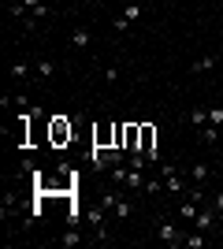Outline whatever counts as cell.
<instances>
[{"label": "cell", "mask_w": 223, "mask_h": 249, "mask_svg": "<svg viewBox=\"0 0 223 249\" xmlns=\"http://www.w3.org/2000/svg\"><path fill=\"white\" fill-rule=\"evenodd\" d=\"M216 219H220V216H216V205H212V208H201V212H197V219H193V227H197V231H208Z\"/></svg>", "instance_id": "obj_5"}, {"label": "cell", "mask_w": 223, "mask_h": 249, "mask_svg": "<svg viewBox=\"0 0 223 249\" xmlns=\"http://www.w3.org/2000/svg\"><path fill=\"white\" fill-rule=\"evenodd\" d=\"M37 74H41V78H52V74H56V63L52 60H37Z\"/></svg>", "instance_id": "obj_16"}, {"label": "cell", "mask_w": 223, "mask_h": 249, "mask_svg": "<svg viewBox=\"0 0 223 249\" xmlns=\"http://www.w3.org/2000/svg\"><path fill=\"white\" fill-rule=\"evenodd\" d=\"M26 74H30V63H11V78H15V82H22V78H26Z\"/></svg>", "instance_id": "obj_15"}, {"label": "cell", "mask_w": 223, "mask_h": 249, "mask_svg": "<svg viewBox=\"0 0 223 249\" xmlns=\"http://www.w3.org/2000/svg\"><path fill=\"white\" fill-rule=\"evenodd\" d=\"M104 82H119V67L112 63V67H104Z\"/></svg>", "instance_id": "obj_21"}, {"label": "cell", "mask_w": 223, "mask_h": 249, "mask_svg": "<svg viewBox=\"0 0 223 249\" xmlns=\"http://www.w3.org/2000/svg\"><path fill=\"white\" fill-rule=\"evenodd\" d=\"M156 238L164 242V246H182V242H186V231H182L179 223H160V227H156Z\"/></svg>", "instance_id": "obj_1"}, {"label": "cell", "mask_w": 223, "mask_h": 249, "mask_svg": "<svg viewBox=\"0 0 223 249\" xmlns=\"http://www.w3.org/2000/svg\"><path fill=\"white\" fill-rule=\"evenodd\" d=\"M208 123L223 126V104H216V108H208Z\"/></svg>", "instance_id": "obj_19"}, {"label": "cell", "mask_w": 223, "mask_h": 249, "mask_svg": "<svg viewBox=\"0 0 223 249\" xmlns=\"http://www.w3.org/2000/svg\"><path fill=\"white\" fill-rule=\"evenodd\" d=\"M164 186H168L171 194H186V186H182V178H179V171H175V175H168V178H164Z\"/></svg>", "instance_id": "obj_13"}, {"label": "cell", "mask_w": 223, "mask_h": 249, "mask_svg": "<svg viewBox=\"0 0 223 249\" xmlns=\"http://www.w3.org/2000/svg\"><path fill=\"white\" fill-rule=\"evenodd\" d=\"M212 205H216V216H220V223H223V194H216Z\"/></svg>", "instance_id": "obj_23"}, {"label": "cell", "mask_w": 223, "mask_h": 249, "mask_svg": "<svg viewBox=\"0 0 223 249\" xmlns=\"http://www.w3.org/2000/svg\"><path fill=\"white\" fill-rule=\"evenodd\" d=\"M220 167H223V153H220Z\"/></svg>", "instance_id": "obj_24"}, {"label": "cell", "mask_w": 223, "mask_h": 249, "mask_svg": "<svg viewBox=\"0 0 223 249\" xmlns=\"http://www.w3.org/2000/svg\"><path fill=\"white\" fill-rule=\"evenodd\" d=\"M208 175H212V167H208V164H193V167H190V178L197 182V186H205V182H208Z\"/></svg>", "instance_id": "obj_7"}, {"label": "cell", "mask_w": 223, "mask_h": 249, "mask_svg": "<svg viewBox=\"0 0 223 249\" xmlns=\"http://www.w3.org/2000/svg\"><path fill=\"white\" fill-rule=\"evenodd\" d=\"M93 145H101V149H112V145H116V123L93 126Z\"/></svg>", "instance_id": "obj_3"}, {"label": "cell", "mask_w": 223, "mask_h": 249, "mask_svg": "<svg viewBox=\"0 0 223 249\" xmlns=\"http://www.w3.org/2000/svg\"><path fill=\"white\" fill-rule=\"evenodd\" d=\"M186 123H193V126H205V123H208V108H193Z\"/></svg>", "instance_id": "obj_12"}, {"label": "cell", "mask_w": 223, "mask_h": 249, "mask_svg": "<svg viewBox=\"0 0 223 249\" xmlns=\"http://www.w3.org/2000/svg\"><path fill=\"white\" fill-rule=\"evenodd\" d=\"M116 201H119V197H116V194H104V197H101V205H104V208H108V212H112V205H116Z\"/></svg>", "instance_id": "obj_22"}, {"label": "cell", "mask_w": 223, "mask_h": 249, "mask_svg": "<svg viewBox=\"0 0 223 249\" xmlns=\"http://www.w3.org/2000/svg\"><path fill=\"white\" fill-rule=\"evenodd\" d=\"M212 67H216V56H201V60H193V63H190V71H193V74H205V71H212Z\"/></svg>", "instance_id": "obj_9"}, {"label": "cell", "mask_w": 223, "mask_h": 249, "mask_svg": "<svg viewBox=\"0 0 223 249\" xmlns=\"http://www.w3.org/2000/svg\"><path fill=\"white\" fill-rule=\"evenodd\" d=\"M127 22H138L141 19V4H127V15H123Z\"/></svg>", "instance_id": "obj_18"}, {"label": "cell", "mask_w": 223, "mask_h": 249, "mask_svg": "<svg viewBox=\"0 0 223 249\" xmlns=\"http://www.w3.org/2000/svg\"><path fill=\"white\" fill-rule=\"evenodd\" d=\"M71 138H74V126L67 123L64 115H52V145H64Z\"/></svg>", "instance_id": "obj_2"}, {"label": "cell", "mask_w": 223, "mask_h": 249, "mask_svg": "<svg viewBox=\"0 0 223 249\" xmlns=\"http://www.w3.org/2000/svg\"><path fill=\"white\" fill-rule=\"evenodd\" d=\"M138 138H141V123H123V149L138 153Z\"/></svg>", "instance_id": "obj_4"}, {"label": "cell", "mask_w": 223, "mask_h": 249, "mask_svg": "<svg viewBox=\"0 0 223 249\" xmlns=\"http://www.w3.org/2000/svg\"><path fill=\"white\" fill-rule=\"evenodd\" d=\"M104 212H108L104 205H101V208H89V212H86V219L93 223V231H97V227H104Z\"/></svg>", "instance_id": "obj_11"}, {"label": "cell", "mask_w": 223, "mask_h": 249, "mask_svg": "<svg viewBox=\"0 0 223 249\" xmlns=\"http://www.w3.org/2000/svg\"><path fill=\"white\" fill-rule=\"evenodd\" d=\"M160 190H164L160 178H145V194H160Z\"/></svg>", "instance_id": "obj_20"}, {"label": "cell", "mask_w": 223, "mask_h": 249, "mask_svg": "<svg viewBox=\"0 0 223 249\" xmlns=\"http://www.w3.org/2000/svg\"><path fill=\"white\" fill-rule=\"evenodd\" d=\"M186 249H205V231H193V234H186Z\"/></svg>", "instance_id": "obj_14"}, {"label": "cell", "mask_w": 223, "mask_h": 249, "mask_svg": "<svg viewBox=\"0 0 223 249\" xmlns=\"http://www.w3.org/2000/svg\"><path fill=\"white\" fill-rule=\"evenodd\" d=\"M89 41H93V37H89V30H86V26L71 30V45H74V49H89Z\"/></svg>", "instance_id": "obj_8"}, {"label": "cell", "mask_w": 223, "mask_h": 249, "mask_svg": "<svg viewBox=\"0 0 223 249\" xmlns=\"http://www.w3.org/2000/svg\"><path fill=\"white\" fill-rule=\"evenodd\" d=\"M78 242H82V234H78L74 227H67V231H64V238H60V246H78Z\"/></svg>", "instance_id": "obj_17"}, {"label": "cell", "mask_w": 223, "mask_h": 249, "mask_svg": "<svg viewBox=\"0 0 223 249\" xmlns=\"http://www.w3.org/2000/svg\"><path fill=\"white\" fill-rule=\"evenodd\" d=\"M130 212H134V205H130V201H123V197H119L116 205H112V216H116V219H127Z\"/></svg>", "instance_id": "obj_10"}, {"label": "cell", "mask_w": 223, "mask_h": 249, "mask_svg": "<svg viewBox=\"0 0 223 249\" xmlns=\"http://www.w3.org/2000/svg\"><path fill=\"white\" fill-rule=\"evenodd\" d=\"M197 212H201V208H197V201H193V197H186V201L179 205V216L186 219V223H193V219H197Z\"/></svg>", "instance_id": "obj_6"}]
</instances>
